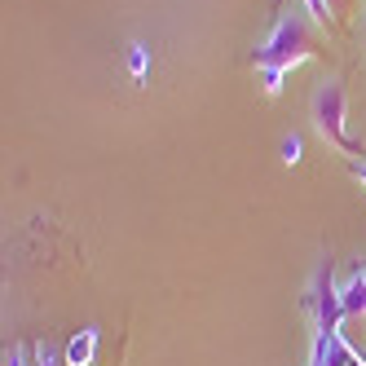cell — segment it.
I'll use <instances>...</instances> for the list:
<instances>
[{
    "instance_id": "cell-5",
    "label": "cell",
    "mask_w": 366,
    "mask_h": 366,
    "mask_svg": "<svg viewBox=\"0 0 366 366\" xmlns=\"http://www.w3.org/2000/svg\"><path fill=\"white\" fill-rule=\"evenodd\" d=\"M353 14H357V0H327L331 31H349L353 27Z\"/></svg>"
},
{
    "instance_id": "cell-3",
    "label": "cell",
    "mask_w": 366,
    "mask_h": 366,
    "mask_svg": "<svg viewBox=\"0 0 366 366\" xmlns=\"http://www.w3.org/2000/svg\"><path fill=\"white\" fill-rule=\"evenodd\" d=\"M340 309H345V318H353V313H366V269H353L349 282L340 287Z\"/></svg>"
},
{
    "instance_id": "cell-7",
    "label": "cell",
    "mask_w": 366,
    "mask_h": 366,
    "mask_svg": "<svg viewBox=\"0 0 366 366\" xmlns=\"http://www.w3.org/2000/svg\"><path fill=\"white\" fill-rule=\"evenodd\" d=\"M353 177H357V181H362V186H366V164H357V168H353Z\"/></svg>"
},
{
    "instance_id": "cell-4",
    "label": "cell",
    "mask_w": 366,
    "mask_h": 366,
    "mask_svg": "<svg viewBox=\"0 0 366 366\" xmlns=\"http://www.w3.org/2000/svg\"><path fill=\"white\" fill-rule=\"evenodd\" d=\"M318 366H366V362H362L340 335H331L327 345H318Z\"/></svg>"
},
{
    "instance_id": "cell-2",
    "label": "cell",
    "mask_w": 366,
    "mask_h": 366,
    "mask_svg": "<svg viewBox=\"0 0 366 366\" xmlns=\"http://www.w3.org/2000/svg\"><path fill=\"white\" fill-rule=\"evenodd\" d=\"M309 119H313V133H318L331 150L362 154V142L353 137V128H349V89H345L340 75L318 80V89H313V97H309Z\"/></svg>"
},
{
    "instance_id": "cell-6",
    "label": "cell",
    "mask_w": 366,
    "mask_h": 366,
    "mask_svg": "<svg viewBox=\"0 0 366 366\" xmlns=\"http://www.w3.org/2000/svg\"><path fill=\"white\" fill-rule=\"evenodd\" d=\"M305 9H309V18H313V22H322V27L331 31V18H327V0H305Z\"/></svg>"
},
{
    "instance_id": "cell-8",
    "label": "cell",
    "mask_w": 366,
    "mask_h": 366,
    "mask_svg": "<svg viewBox=\"0 0 366 366\" xmlns=\"http://www.w3.org/2000/svg\"><path fill=\"white\" fill-rule=\"evenodd\" d=\"M362 27H366V22H362Z\"/></svg>"
},
{
    "instance_id": "cell-1",
    "label": "cell",
    "mask_w": 366,
    "mask_h": 366,
    "mask_svg": "<svg viewBox=\"0 0 366 366\" xmlns=\"http://www.w3.org/2000/svg\"><path fill=\"white\" fill-rule=\"evenodd\" d=\"M318 54H322V40H318V31H313L309 14L305 9H287V14H278V22L265 36V44H256L252 66L260 75V89H265L269 97H278L287 75H292L296 66H305L309 58H318Z\"/></svg>"
}]
</instances>
